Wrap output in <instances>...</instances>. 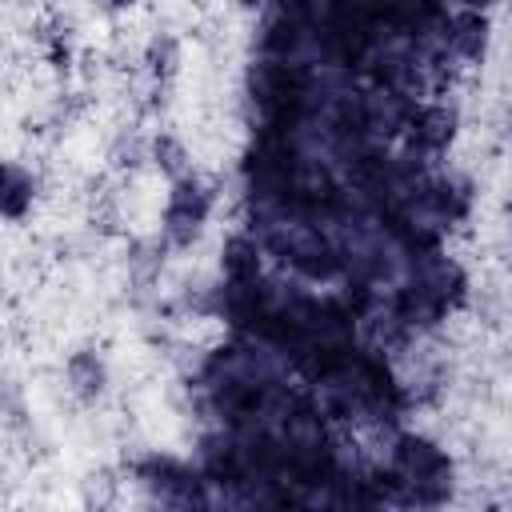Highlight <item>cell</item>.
Wrapping results in <instances>:
<instances>
[{
    "instance_id": "obj_12",
    "label": "cell",
    "mask_w": 512,
    "mask_h": 512,
    "mask_svg": "<svg viewBox=\"0 0 512 512\" xmlns=\"http://www.w3.org/2000/svg\"><path fill=\"white\" fill-rule=\"evenodd\" d=\"M240 12H264L268 8V0H232Z\"/></svg>"
},
{
    "instance_id": "obj_8",
    "label": "cell",
    "mask_w": 512,
    "mask_h": 512,
    "mask_svg": "<svg viewBox=\"0 0 512 512\" xmlns=\"http://www.w3.org/2000/svg\"><path fill=\"white\" fill-rule=\"evenodd\" d=\"M64 384H68V392L80 404L104 400V392L112 384V372H108L104 352L100 348H76V352H68V360H64Z\"/></svg>"
},
{
    "instance_id": "obj_14",
    "label": "cell",
    "mask_w": 512,
    "mask_h": 512,
    "mask_svg": "<svg viewBox=\"0 0 512 512\" xmlns=\"http://www.w3.org/2000/svg\"><path fill=\"white\" fill-rule=\"evenodd\" d=\"M0 288H4V272H0Z\"/></svg>"
},
{
    "instance_id": "obj_9",
    "label": "cell",
    "mask_w": 512,
    "mask_h": 512,
    "mask_svg": "<svg viewBox=\"0 0 512 512\" xmlns=\"http://www.w3.org/2000/svg\"><path fill=\"white\" fill-rule=\"evenodd\" d=\"M148 164H152L164 180H180V176L196 172V168H192V152H188V144H184L176 132H168V128H160V132L148 136Z\"/></svg>"
},
{
    "instance_id": "obj_7",
    "label": "cell",
    "mask_w": 512,
    "mask_h": 512,
    "mask_svg": "<svg viewBox=\"0 0 512 512\" xmlns=\"http://www.w3.org/2000/svg\"><path fill=\"white\" fill-rule=\"evenodd\" d=\"M492 44V20L488 12H472V8H456L448 20H444V52L452 60H464V64H480L484 52Z\"/></svg>"
},
{
    "instance_id": "obj_3",
    "label": "cell",
    "mask_w": 512,
    "mask_h": 512,
    "mask_svg": "<svg viewBox=\"0 0 512 512\" xmlns=\"http://www.w3.org/2000/svg\"><path fill=\"white\" fill-rule=\"evenodd\" d=\"M400 128H404V140L416 156L436 160L460 136V108L448 104V100H420V104H408Z\"/></svg>"
},
{
    "instance_id": "obj_13",
    "label": "cell",
    "mask_w": 512,
    "mask_h": 512,
    "mask_svg": "<svg viewBox=\"0 0 512 512\" xmlns=\"http://www.w3.org/2000/svg\"><path fill=\"white\" fill-rule=\"evenodd\" d=\"M100 4H104L108 12H128V8L136 4V0H100Z\"/></svg>"
},
{
    "instance_id": "obj_2",
    "label": "cell",
    "mask_w": 512,
    "mask_h": 512,
    "mask_svg": "<svg viewBox=\"0 0 512 512\" xmlns=\"http://www.w3.org/2000/svg\"><path fill=\"white\" fill-rule=\"evenodd\" d=\"M212 212H216V188L204 176L188 172L180 180H168L160 204V244L176 252L196 248L212 224Z\"/></svg>"
},
{
    "instance_id": "obj_11",
    "label": "cell",
    "mask_w": 512,
    "mask_h": 512,
    "mask_svg": "<svg viewBox=\"0 0 512 512\" xmlns=\"http://www.w3.org/2000/svg\"><path fill=\"white\" fill-rule=\"evenodd\" d=\"M460 8H472V12H492L500 0H456Z\"/></svg>"
},
{
    "instance_id": "obj_6",
    "label": "cell",
    "mask_w": 512,
    "mask_h": 512,
    "mask_svg": "<svg viewBox=\"0 0 512 512\" xmlns=\"http://www.w3.org/2000/svg\"><path fill=\"white\" fill-rule=\"evenodd\" d=\"M136 476H140L144 488H152L168 504H192V500H200V476L188 464L172 460V456H148L136 468Z\"/></svg>"
},
{
    "instance_id": "obj_5",
    "label": "cell",
    "mask_w": 512,
    "mask_h": 512,
    "mask_svg": "<svg viewBox=\"0 0 512 512\" xmlns=\"http://www.w3.org/2000/svg\"><path fill=\"white\" fill-rule=\"evenodd\" d=\"M40 204V176L12 160V156H0V220L4 224H24Z\"/></svg>"
},
{
    "instance_id": "obj_1",
    "label": "cell",
    "mask_w": 512,
    "mask_h": 512,
    "mask_svg": "<svg viewBox=\"0 0 512 512\" xmlns=\"http://www.w3.org/2000/svg\"><path fill=\"white\" fill-rule=\"evenodd\" d=\"M380 472L388 480L384 488L396 500L428 504V508L444 504L452 496V484H456V468H452L448 448L424 432H396L392 448H388V464Z\"/></svg>"
},
{
    "instance_id": "obj_10",
    "label": "cell",
    "mask_w": 512,
    "mask_h": 512,
    "mask_svg": "<svg viewBox=\"0 0 512 512\" xmlns=\"http://www.w3.org/2000/svg\"><path fill=\"white\" fill-rule=\"evenodd\" d=\"M144 72L152 84H168L176 72H180V40L172 32H156L148 44H144V56H140Z\"/></svg>"
},
{
    "instance_id": "obj_4",
    "label": "cell",
    "mask_w": 512,
    "mask_h": 512,
    "mask_svg": "<svg viewBox=\"0 0 512 512\" xmlns=\"http://www.w3.org/2000/svg\"><path fill=\"white\" fill-rule=\"evenodd\" d=\"M220 284L256 288L264 284V244L252 232H228L220 244Z\"/></svg>"
}]
</instances>
